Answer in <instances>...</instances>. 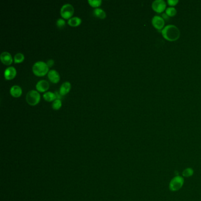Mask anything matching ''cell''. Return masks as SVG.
Returning <instances> with one entry per match:
<instances>
[{"instance_id":"obj_1","label":"cell","mask_w":201,"mask_h":201,"mask_svg":"<svg viewBox=\"0 0 201 201\" xmlns=\"http://www.w3.org/2000/svg\"><path fill=\"white\" fill-rule=\"evenodd\" d=\"M163 37L168 41L174 42L179 39L180 31L178 28L174 25L166 26L162 31Z\"/></svg>"},{"instance_id":"obj_2","label":"cell","mask_w":201,"mask_h":201,"mask_svg":"<svg viewBox=\"0 0 201 201\" xmlns=\"http://www.w3.org/2000/svg\"><path fill=\"white\" fill-rule=\"evenodd\" d=\"M184 182V177L183 176L176 175L170 180L169 189L172 192H177L182 188Z\"/></svg>"},{"instance_id":"obj_3","label":"cell","mask_w":201,"mask_h":201,"mask_svg":"<svg viewBox=\"0 0 201 201\" xmlns=\"http://www.w3.org/2000/svg\"><path fill=\"white\" fill-rule=\"evenodd\" d=\"M32 70L35 75L42 76L49 72V66L46 63L42 61H38L34 64Z\"/></svg>"},{"instance_id":"obj_4","label":"cell","mask_w":201,"mask_h":201,"mask_svg":"<svg viewBox=\"0 0 201 201\" xmlns=\"http://www.w3.org/2000/svg\"><path fill=\"white\" fill-rule=\"evenodd\" d=\"M26 100L29 104L35 105L40 100V94L37 91L31 90L27 93Z\"/></svg>"},{"instance_id":"obj_5","label":"cell","mask_w":201,"mask_h":201,"mask_svg":"<svg viewBox=\"0 0 201 201\" xmlns=\"http://www.w3.org/2000/svg\"><path fill=\"white\" fill-rule=\"evenodd\" d=\"M74 13V8L70 4H64L60 9L61 16L66 19L70 18Z\"/></svg>"},{"instance_id":"obj_6","label":"cell","mask_w":201,"mask_h":201,"mask_svg":"<svg viewBox=\"0 0 201 201\" xmlns=\"http://www.w3.org/2000/svg\"><path fill=\"white\" fill-rule=\"evenodd\" d=\"M153 9L156 13H162L166 7V4L163 0H156L152 2Z\"/></svg>"},{"instance_id":"obj_7","label":"cell","mask_w":201,"mask_h":201,"mask_svg":"<svg viewBox=\"0 0 201 201\" xmlns=\"http://www.w3.org/2000/svg\"><path fill=\"white\" fill-rule=\"evenodd\" d=\"M152 23L155 28H156L158 30H161L164 27L165 21L162 17H160L158 16H156L152 18Z\"/></svg>"},{"instance_id":"obj_8","label":"cell","mask_w":201,"mask_h":201,"mask_svg":"<svg viewBox=\"0 0 201 201\" xmlns=\"http://www.w3.org/2000/svg\"><path fill=\"white\" fill-rule=\"evenodd\" d=\"M0 59L1 61L5 65H9L12 63L13 58L9 53L7 51H4L1 54Z\"/></svg>"},{"instance_id":"obj_9","label":"cell","mask_w":201,"mask_h":201,"mask_svg":"<svg viewBox=\"0 0 201 201\" xmlns=\"http://www.w3.org/2000/svg\"><path fill=\"white\" fill-rule=\"evenodd\" d=\"M35 87L38 91L43 92L48 90L49 88V83L47 80H41L37 83Z\"/></svg>"},{"instance_id":"obj_10","label":"cell","mask_w":201,"mask_h":201,"mask_svg":"<svg viewBox=\"0 0 201 201\" xmlns=\"http://www.w3.org/2000/svg\"><path fill=\"white\" fill-rule=\"evenodd\" d=\"M16 69L13 66L7 67L4 71V77L7 80H11L16 76Z\"/></svg>"},{"instance_id":"obj_11","label":"cell","mask_w":201,"mask_h":201,"mask_svg":"<svg viewBox=\"0 0 201 201\" xmlns=\"http://www.w3.org/2000/svg\"><path fill=\"white\" fill-rule=\"evenodd\" d=\"M47 75H48L49 80L51 82H53L54 83H56L59 82V80H60V75H59V73L54 69L49 70L48 72Z\"/></svg>"},{"instance_id":"obj_12","label":"cell","mask_w":201,"mask_h":201,"mask_svg":"<svg viewBox=\"0 0 201 201\" xmlns=\"http://www.w3.org/2000/svg\"><path fill=\"white\" fill-rule=\"evenodd\" d=\"M71 89V84L69 82H64L63 84L61 85L60 87V94L63 96L70 91Z\"/></svg>"},{"instance_id":"obj_13","label":"cell","mask_w":201,"mask_h":201,"mask_svg":"<svg viewBox=\"0 0 201 201\" xmlns=\"http://www.w3.org/2000/svg\"><path fill=\"white\" fill-rule=\"evenodd\" d=\"M10 93L13 96L18 97L21 96V94L22 93V89L19 86L14 85L11 87Z\"/></svg>"},{"instance_id":"obj_14","label":"cell","mask_w":201,"mask_h":201,"mask_svg":"<svg viewBox=\"0 0 201 201\" xmlns=\"http://www.w3.org/2000/svg\"><path fill=\"white\" fill-rule=\"evenodd\" d=\"M81 23H82V20L79 17H71L68 20V24L73 27L80 25Z\"/></svg>"},{"instance_id":"obj_15","label":"cell","mask_w":201,"mask_h":201,"mask_svg":"<svg viewBox=\"0 0 201 201\" xmlns=\"http://www.w3.org/2000/svg\"><path fill=\"white\" fill-rule=\"evenodd\" d=\"M93 14L96 17H99L101 19L104 18L106 16V14L104 10L100 8H96L93 10Z\"/></svg>"},{"instance_id":"obj_16","label":"cell","mask_w":201,"mask_h":201,"mask_svg":"<svg viewBox=\"0 0 201 201\" xmlns=\"http://www.w3.org/2000/svg\"><path fill=\"white\" fill-rule=\"evenodd\" d=\"M43 97L46 100L50 101L54 100L57 99L56 95L55 93L51 92H47L43 94Z\"/></svg>"},{"instance_id":"obj_17","label":"cell","mask_w":201,"mask_h":201,"mask_svg":"<svg viewBox=\"0 0 201 201\" xmlns=\"http://www.w3.org/2000/svg\"><path fill=\"white\" fill-rule=\"evenodd\" d=\"M194 174V170L192 168H186L182 172V176L186 178L191 177Z\"/></svg>"},{"instance_id":"obj_18","label":"cell","mask_w":201,"mask_h":201,"mask_svg":"<svg viewBox=\"0 0 201 201\" xmlns=\"http://www.w3.org/2000/svg\"><path fill=\"white\" fill-rule=\"evenodd\" d=\"M24 54L21 53H18L14 56V62L16 63H21L24 60Z\"/></svg>"},{"instance_id":"obj_19","label":"cell","mask_w":201,"mask_h":201,"mask_svg":"<svg viewBox=\"0 0 201 201\" xmlns=\"http://www.w3.org/2000/svg\"><path fill=\"white\" fill-rule=\"evenodd\" d=\"M166 14L169 17H174L176 14V9L174 7H169L166 9Z\"/></svg>"},{"instance_id":"obj_20","label":"cell","mask_w":201,"mask_h":201,"mask_svg":"<svg viewBox=\"0 0 201 201\" xmlns=\"http://www.w3.org/2000/svg\"><path fill=\"white\" fill-rule=\"evenodd\" d=\"M61 106V101L59 99H55L52 103V108L55 110H58Z\"/></svg>"},{"instance_id":"obj_21","label":"cell","mask_w":201,"mask_h":201,"mask_svg":"<svg viewBox=\"0 0 201 201\" xmlns=\"http://www.w3.org/2000/svg\"><path fill=\"white\" fill-rule=\"evenodd\" d=\"M88 2L89 4L93 7H99L101 3V0H88Z\"/></svg>"},{"instance_id":"obj_22","label":"cell","mask_w":201,"mask_h":201,"mask_svg":"<svg viewBox=\"0 0 201 201\" xmlns=\"http://www.w3.org/2000/svg\"><path fill=\"white\" fill-rule=\"evenodd\" d=\"M66 24L65 20L62 18H59L56 21V25L59 28H63Z\"/></svg>"},{"instance_id":"obj_23","label":"cell","mask_w":201,"mask_h":201,"mask_svg":"<svg viewBox=\"0 0 201 201\" xmlns=\"http://www.w3.org/2000/svg\"><path fill=\"white\" fill-rule=\"evenodd\" d=\"M168 4L170 6H175L178 3L177 0H168Z\"/></svg>"},{"instance_id":"obj_24","label":"cell","mask_w":201,"mask_h":201,"mask_svg":"<svg viewBox=\"0 0 201 201\" xmlns=\"http://www.w3.org/2000/svg\"><path fill=\"white\" fill-rule=\"evenodd\" d=\"M54 61L53 60L50 59V60H49L47 61V66H48L49 67H51V66L54 64Z\"/></svg>"},{"instance_id":"obj_25","label":"cell","mask_w":201,"mask_h":201,"mask_svg":"<svg viewBox=\"0 0 201 201\" xmlns=\"http://www.w3.org/2000/svg\"><path fill=\"white\" fill-rule=\"evenodd\" d=\"M162 17H163V19H165V20H169V17L166 14H163Z\"/></svg>"}]
</instances>
